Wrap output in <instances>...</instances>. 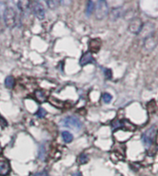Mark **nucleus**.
I'll return each instance as SVG.
<instances>
[{
	"mask_svg": "<svg viewBox=\"0 0 158 176\" xmlns=\"http://www.w3.org/2000/svg\"><path fill=\"white\" fill-rule=\"evenodd\" d=\"M3 18H4V21L5 24L8 28H13L15 27V25L17 24V14L14 8H6L4 10V14H3Z\"/></svg>",
	"mask_w": 158,
	"mask_h": 176,
	"instance_id": "obj_1",
	"label": "nucleus"
},
{
	"mask_svg": "<svg viewBox=\"0 0 158 176\" xmlns=\"http://www.w3.org/2000/svg\"><path fill=\"white\" fill-rule=\"evenodd\" d=\"M61 124L63 126L68 127V128H71V129H75V130H80L83 126V124L77 118V117L74 116H68L65 117L64 119H62Z\"/></svg>",
	"mask_w": 158,
	"mask_h": 176,
	"instance_id": "obj_2",
	"label": "nucleus"
},
{
	"mask_svg": "<svg viewBox=\"0 0 158 176\" xmlns=\"http://www.w3.org/2000/svg\"><path fill=\"white\" fill-rule=\"evenodd\" d=\"M108 14V5L107 3L101 0V1H98L97 5L95 6V17L96 19L101 20H104L105 17Z\"/></svg>",
	"mask_w": 158,
	"mask_h": 176,
	"instance_id": "obj_3",
	"label": "nucleus"
},
{
	"mask_svg": "<svg viewBox=\"0 0 158 176\" xmlns=\"http://www.w3.org/2000/svg\"><path fill=\"white\" fill-rule=\"evenodd\" d=\"M156 135V129L154 126L149 128L148 130H146L142 136V143L146 146V147H150L152 146V144L154 141V137Z\"/></svg>",
	"mask_w": 158,
	"mask_h": 176,
	"instance_id": "obj_4",
	"label": "nucleus"
},
{
	"mask_svg": "<svg viewBox=\"0 0 158 176\" xmlns=\"http://www.w3.org/2000/svg\"><path fill=\"white\" fill-rule=\"evenodd\" d=\"M31 8L33 14L35 17L39 19L40 20H42L44 19L45 17V10L44 8V6L41 4L39 1H32L31 2Z\"/></svg>",
	"mask_w": 158,
	"mask_h": 176,
	"instance_id": "obj_5",
	"label": "nucleus"
},
{
	"mask_svg": "<svg viewBox=\"0 0 158 176\" xmlns=\"http://www.w3.org/2000/svg\"><path fill=\"white\" fill-rule=\"evenodd\" d=\"M142 26L143 24L142 20H140L139 18H136V19H133L130 21V25H128V31L134 34H139L140 31H142Z\"/></svg>",
	"mask_w": 158,
	"mask_h": 176,
	"instance_id": "obj_6",
	"label": "nucleus"
},
{
	"mask_svg": "<svg viewBox=\"0 0 158 176\" xmlns=\"http://www.w3.org/2000/svg\"><path fill=\"white\" fill-rule=\"evenodd\" d=\"M156 45H157V38L154 36V35H151V36L144 39L143 50H145L146 52H151L155 48Z\"/></svg>",
	"mask_w": 158,
	"mask_h": 176,
	"instance_id": "obj_7",
	"label": "nucleus"
},
{
	"mask_svg": "<svg viewBox=\"0 0 158 176\" xmlns=\"http://www.w3.org/2000/svg\"><path fill=\"white\" fill-rule=\"evenodd\" d=\"M154 24L151 22H147L146 24H144L142 28V31H140V34L143 35L145 38H147L152 35V32H154Z\"/></svg>",
	"mask_w": 158,
	"mask_h": 176,
	"instance_id": "obj_8",
	"label": "nucleus"
},
{
	"mask_svg": "<svg viewBox=\"0 0 158 176\" xmlns=\"http://www.w3.org/2000/svg\"><path fill=\"white\" fill-rule=\"evenodd\" d=\"M10 171V166L8 161L5 160H0V175L6 176L8 175Z\"/></svg>",
	"mask_w": 158,
	"mask_h": 176,
	"instance_id": "obj_9",
	"label": "nucleus"
},
{
	"mask_svg": "<svg viewBox=\"0 0 158 176\" xmlns=\"http://www.w3.org/2000/svg\"><path fill=\"white\" fill-rule=\"evenodd\" d=\"M93 61V58H92V55L91 52H87L85 54L83 55V56L80 57V66H86V65L90 64Z\"/></svg>",
	"mask_w": 158,
	"mask_h": 176,
	"instance_id": "obj_10",
	"label": "nucleus"
},
{
	"mask_svg": "<svg viewBox=\"0 0 158 176\" xmlns=\"http://www.w3.org/2000/svg\"><path fill=\"white\" fill-rule=\"evenodd\" d=\"M101 47V41L99 39H92L89 43V48L92 52L97 53Z\"/></svg>",
	"mask_w": 158,
	"mask_h": 176,
	"instance_id": "obj_11",
	"label": "nucleus"
},
{
	"mask_svg": "<svg viewBox=\"0 0 158 176\" xmlns=\"http://www.w3.org/2000/svg\"><path fill=\"white\" fill-rule=\"evenodd\" d=\"M122 12H123V10H122L121 8H113L112 10H111V12H110V19H111V20H113V21L116 20L118 19V18H120L122 16Z\"/></svg>",
	"mask_w": 158,
	"mask_h": 176,
	"instance_id": "obj_12",
	"label": "nucleus"
},
{
	"mask_svg": "<svg viewBox=\"0 0 158 176\" xmlns=\"http://www.w3.org/2000/svg\"><path fill=\"white\" fill-rule=\"evenodd\" d=\"M35 97H36L37 101H39L40 102H44L46 101V94L45 92L42 90H37L36 91H35Z\"/></svg>",
	"mask_w": 158,
	"mask_h": 176,
	"instance_id": "obj_13",
	"label": "nucleus"
},
{
	"mask_svg": "<svg viewBox=\"0 0 158 176\" xmlns=\"http://www.w3.org/2000/svg\"><path fill=\"white\" fill-rule=\"evenodd\" d=\"M95 4L93 1H89L87 3V6H86V9H85V13H86V16H91L92 13L95 11Z\"/></svg>",
	"mask_w": 158,
	"mask_h": 176,
	"instance_id": "obj_14",
	"label": "nucleus"
},
{
	"mask_svg": "<svg viewBox=\"0 0 158 176\" xmlns=\"http://www.w3.org/2000/svg\"><path fill=\"white\" fill-rule=\"evenodd\" d=\"M62 138L64 140V142L70 143L73 140V136H72V134L68 131H63L62 132Z\"/></svg>",
	"mask_w": 158,
	"mask_h": 176,
	"instance_id": "obj_15",
	"label": "nucleus"
},
{
	"mask_svg": "<svg viewBox=\"0 0 158 176\" xmlns=\"http://www.w3.org/2000/svg\"><path fill=\"white\" fill-rule=\"evenodd\" d=\"M15 84V79L12 76H8L5 79V85L8 89H12Z\"/></svg>",
	"mask_w": 158,
	"mask_h": 176,
	"instance_id": "obj_16",
	"label": "nucleus"
},
{
	"mask_svg": "<svg viewBox=\"0 0 158 176\" xmlns=\"http://www.w3.org/2000/svg\"><path fill=\"white\" fill-rule=\"evenodd\" d=\"M30 5H31V2H29V1H20L19 2V8L23 12V11H27L29 9Z\"/></svg>",
	"mask_w": 158,
	"mask_h": 176,
	"instance_id": "obj_17",
	"label": "nucleus"
},
{
	"mask_svg": "<svg viewBox=\"0 0 158 176\" xmlns=\"http://www.w3.org/2000/svg\"><path fill=\"white\" fill-rule=\"evenodd\" d=\"M38 157L42 161H44V160H45V148H44V146H43V145H41L40 149H39Z\"/></svg>",
	"mask_w": 158,
	"mask_h": 176,
	"instance_id": "obj_18",
	"label": "nucleus"
},
{
	"mask_svg": "<svg viewBox=\"0 0 158 176\" xmlns=\"http://www.w3.org/2000/svg\"><path fill=\"white\" fill-rule=\"evenodd\" d=\"M46 4L48 5V8L50 9L56 8L60 4V1H56V0H52V1H46Z\"/></svg>",
	"mask_w": 158,
	"mask_h": 176,
	"instance_id": "obj_19",
	"label": "nucleus"
},
{
	"mask_svg": "<svg viewBox=\"0 0 158 176\" xmlns=\"http://www.w3.org/2000/svg\"><path fill=\"white\" fill-rule=\"evenodd\" d=\"M78 161H79V163H80V164H84V163H86L88 161H89V158H88L87 154L81 153V154L80 155V157H79Z\"/></svg>",
	"mask_w": 158,
	"mask_h": 176,
	"instance_id": "obj_20",
	"label": "nucleus"
},
{
	"mask_svg": "<svg viewBox=\"0 0 158 176\" xmlns=\"http://www.w3.org/2000/svg\"><path fill=\"white\" fill-rule=\"evenodd\" d=\"M102 99L105 103H109L111 101H112V96H111L109 93H104L102 96Z\"/></svg>",
	"mask_w": 158,
	"mask_h": 176,
	"instance_id": "obj_21",
	"label": "nucleus"
},
{
	"mask_svg": "<svg viewBox=\"0 0 158 176\" xmlns=\"http://www.w3.org/2000/svg\"><path fill=\"white\" fill-rule=\"evenodd\" d=\"M45 114H46V112H45V110L44 108H39V110L37 111V113H36V116H38L39 118H43V117L45 116Z\"/></svg>",
	"mask_w": 158,
	"mask_h": 176,
	"instance_id": "obj_22",
	"label": "nucleus"
},
{
	"mask_svg": "<svg viewBox=\"0 0 158 176\" xmlns=\"http://www.w3.org/2000/svg\"><path fill=\"white\" fill-rule=\"evenodd\" d=\"M32 176H48V173H47V172H46V171H43V172H40L35 173Z\"/></svg>",
	"mask_w": 158,
	"mask_h": 176,
	"instance_id": "obj_23",
	"label": "nucleus"
},
{
	"mask_svg": "<svg viewBox=\"0 0 158 176\" xmlns=\"http://www.w3.org/2000/svg\"><path fill=\"white\" fill-rule=\"evenodd\" d=\"M111 76H112V74H111V70H105V77H107V79H111Z\"/></svg>",
	"mask_w": 158,
	"mask_h": 176,
	"instance_id": "obj_24",
	"label": "nucleus"
}]
</instances>
